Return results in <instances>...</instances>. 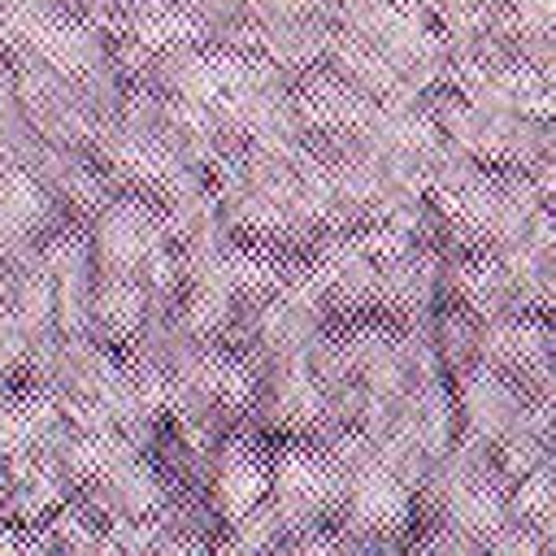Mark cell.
Instances as JSON below:
<instances>
[{
    "label": "cell",
    "instance_id": "obj_1",
    "mask_svg": "<svg viewBox=\"0 0 556 556\" xmlns=\"http://www.w3.org/2000/svg\"><path fill=\"white\" fill-rule=\"evenodd\" d=\"M265 500H269V465L248 456V447H235L230 456H222L213 478V513L230 526L252 508H261Z\"/></svg>",
    "mask_w": 556,
    "mask_h": 556
},
{
    "label": "cell",
    "instance_id": "obj_2",
    "mask_svg": "<svg viewBox=\"0 0 556 556\" xmlns=\"http://www.w3.org/2000/svg\"><path fill=\"white\" fill-rule=\"evenodd\" d=\"M486 556H547L543 534L530 521H504L491 539H486Z\"/></svg>",
    "mask_w": 556,
    "mask_h": 556
}]
</instances>
